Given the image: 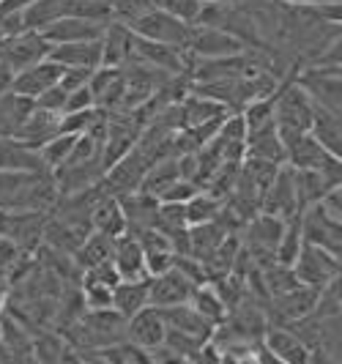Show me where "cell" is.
<instances>
[{
	"mask_svg": "<svg viewBox=\"0 0 342 364\" xmlns=\"http://www.w3.org/2000/svg\"><path fill=\"white\" fill-rule=\"evenodd\" d=\"M90 228L109 238L124 236L127 233V217H124L121 200L112 198V195H102L90 208Z\"/></svg>",
	"mask_w": 342,
	"mask_h": 364,
	"instance_id": "cell-23",
	"label": "cell"
},
{
	"mask_svg": "<svg viewBox=\"0 0 342 364\" xmlns=\"http://www.w3.org/2000/svg\"><path fill=\"white\" fill-rule=\"evenodd\" d=\"M0 41H3V36H0Z\"/></svg>",
	"mask_w": 342,
	"mask_h": 364,
	"instance_id": "cell-53",
	"label": "cell"
},
{
	"mask_svg": "<svg viewBox=\"0 0 342 364\" xmlns=\"http://www.w3.org/2000/svg\"><path fill=\"white\" fill-rule=\"evenodd\" d=\"M309 134L312 140L321 148H326L331 156H342V127H340V115L337 112H328L324 107L312 109V124H309Z\"/></svg>",
	"mask_w": 342,
	"mask_h": 364,
	"instance_id": "cell-26",
	"label": "cell"
},
{
	"mask_svg": "<svg viewBox=\"0 0 342 364\" xmlns=\"http://www.w3.org/2000/svg\"><path fill=\"white\" fill-rule=\"evenodd\" d=\"M107 9H109V19L118 22V25H137L145 14H151L156 6L154 0H107Z\"/></svg>",
	"mask_w": 342,
	"mask_h": 364,
	"instance_id": "cell-36",
	"label": "cell"
},
{
	"mask_svg": "<svg viewBox=\"0 0 342 364\" xmlns=\"http://www.w3.org/2000/svg\"><path fill=\"white\" fill-rule=\"evenodd\" d=\"M290 269L296 274V282L299 285L324 291L328 282H334L340 277V257L326 252L321 247L301 244V250H299V255H296Z\"/></svg>",
	"mask_w": 342,
	"mask_h": 364,
	"instance_id": "cell-4",
	"label": "cell"
},
{
	"mask_svg": "<svg viewBox=\"0 0 342 364\" xmlns=\"http://www.w3.org/2000/svg\"><path fill=\"white\" fill-rule=\"evenodd\" d=\"M290 6H321V3H340V0H285Z\"/></svg>",
	"mask_w": 342,
	"mask_h": 364,
	"instance_id": "cell-49",
	"label": "cell"
},
{
	"mask_svg": "<svg viewBox=\"0 0 342 364\" xmlns=\"http://www.w3.org/2000/svg\"><path fill=\"white\" fill-rule=\"evenodd\" d=\"M222 208H225V200L214 198V195L205 192V189H200L192 200L183 203V211H186L189 228H192V225H203V222H214Z\"/></svg>",
	"mask_w": 342,
	"mask_h": 364,
	"instance_id": "cell-34",
	"label": "cell"
},
{
	"mask_svg": "<svg viewBox=\"0 0 342 364\" xmlns=\"http://www.w3.org/2000/svg\"><path fill=\"white\" fill-rule=\"evenodd\" d=\"M143 252H145V274H148V279L173 272V266H176V250L173 247H156V250H143Z\"/></svg>",
	"mask_w": 342,
	"mask_h": 364,
	"instance_id": "cell-39",
	"label": "cell"
},
{
	"mask_svg": "<svg viewBox=\"0 0 342 364\" xmlns=\"http://www.w3.org/2000/svg\"><path fill=\"white\" fill-rule=\"evenodd\" d=\"M186 304L198 312L200 318H205L214 328L219 326V323H225V321H228V307H225V301L219 299V293L214 291V285H211V282L198 285L195 291L189 293V301H186Z\"/></svg>",
	"mask_w": 342,
	"mask_h": 364,
	"instance_id": "cell-31",
	"label": "cell"
},
{
	"mask_svg": "<svg viewBox=\"0 0 342 364\" xmlns=\"http://www.w3.org/2000/svg\"><path fill=\"white\" fill-rule=\"evenodd\" d=\"M6 304H9V282H0V315L6 310Z\"/></svg>",
	"mask_w": 342,
	"mask_h": 364,
	"instance_id": "cell-50",
	"label": "cell"
},
{
	"mask_svg": "<svg viewBox=\"0 0 342 364\" xmlns=\"http://www.w3.org/2000/svg\"><path fill=\"white\" fill-rule=\"evenodd\" d=\"M58 198L50 173L0 170V214H50Z\"/></svg>",
	"mask_w": 342,
	"mask_h": 364,
	"instance_id": "cell-1",
	"label": "cell"
},
{
	"mask_svg": "<svg viewBox=\"0 0 342 364\" xmlns=\"http://www.w3.org/2000/svg\"><path fill=\"white\" fill-rule=\"evenodd\" d=\"M260 211H263V214H271V217H277V219H282V222H288V219L301 214L299 200H296L293 173H290L288 164H282V167L277 170L274 181H271V186L266 189V195H263V200H260Z\"/></svg>",
	"mask_w": 342,
	"mask_h": 364,
	"instance_id": "cell-11",
	"label": "cell"
},
{
	"mask_svg": "<svg viewBox=\"0 0 342 364\" xmlns=\"http://www.w3.org/2000/svg\"><path fill=\"white\" fill-rule=\"evenodd\" d=\"M203 3H216V6H238L241 0H203Z\"/></svg>",
	"mask_w": 342,
	"mask_h": 364,
	"instance_id": "cell-51",
	"label": "cell"
},
{
	"mask_svg": "<svg viewBox=\"0 0 342 364\" xmlns=\"http://www.w3.org/2000/svg\"><path fill=\"white\" fill-rule=\"evenodd\" d=\"M74 146H77V134H55L50 143H44L38 148V156L47 167V173H55L58 167H63L69 162Z\"/></svg>",
	"mask_w": 342,
	"mask_h": 364,
	"instance_id": "cell-35",
	"label": "cell"
},
{
	"mask_svg": "<svg viewBox=\"0 0 342 364\" xmlns=\"http://www.w3.org/2000/svg\"><path fill=\"white\" fill-rule=\"evenodd\" d=\"M167 337V326L162 321V312L156 307H145L137 315L127 318V343L143 348V350H154V348L164 346Z\"/></svg>",
	"mask_w": 342,
	"mask_h": 364,
	"instance_id": "cell-12",
	"label": "cell"
},
{
	"mask_svg": "<svg viewBox=\"0 0 342 364\" xmlns=\"http://www.w3.org/2000/svg\"><path fill=\"white\" fill-rule=\"evenodd\" d=\"M250 50L244 47L235 36H230L222 28H200L195 25L192 31V41H189V53L192 58H228V55H238Z\"/></svg>",
	"mask_w": 342,
	"mask_h": 364,
	"instance_id": "cell-14",
	"label": "cell"
},
{
	"mask_svg": "<svg viewBox=\"0 0 342 364\" xmlns=\"http://www.w3.org/2000/svg\"><path fill=\"white\" fill-rule=\"evenodd\" d=\"M22 252L14 241H9L6 236H0V282H9V274L17 272L22 263Z\"/></svg>",
	"mask_w": 342,
	"mask_h": 364,
	"instance_id": "cell-40",
	"label": "cell"
},
{
	"mask_svg": "<svg viewBox=\"0 0 342 364\" xmlns=\"http://www.w3.org/2000/svg\"><path fill=\"white\" fill-rule=\"evenodd\" d=\"M47 53H50V44L36 31H25L19 36H9L0 41V63L9 66L14 74L47 60Z\"/></svg>",
	"mask_w": 342,
	"mask_h": 364,
	"instance_id": "cell-7",
	"label": "cell"
},
{
	"mask_svg": "<svg viewBox=\"0 0 342 364\" xmlns=\"http://www.w3.org/2000/svg\"><path fill=\"white\" fill-rule=\"evenodd\" d=\"M198 192H200V186H198V183L183 181V178H181V181L170 183V186L164 189L162 195H159V203H181V205H183V203H189V200H192V198H195Z\"/></svg>",
	"mask_w": 342,
	"mask_h": 364,
	"instance_id": "cell-41",
	"label": "cell"
},
{
	"mask_svg": "<svg viewBox=\"0 0 342 364\" xmlns=\"http://www.w3.org/2000/svg\"><path fill=\"white\" fill-rule=\"evenodd\" d=\"M299 225H301V238H304V244L321 247V250H326V252H331V255L340 257V250H342L340 225L342 222L328 217L318 203L309 205V208H304V211L299 214Z\"/></svg>",
	"mask_w": 342,
	"mask_h": 364,
	"instance_id": "cell-8",
	"label": "cell"
},
{
	"mask_svg": "<svg viewBox=\"0 0 342 364\" xmlns=\"http://www.w3.org/2000/svg\"><path fill=\"white\" fill-rule=\"evenodd\" d=\"M60 17H66V0H36L31 9L22 11L25 31H36V33H44Z\"/></svg>",
	"mask_w": 342,
	"mask_h": 364,
	"instance_id": "cell-33",
	"label": "cell"
},
{
	"mask_svg": "<svg viewBox=\"0 0 342 364\" xmlns=\"http://www.w3.org/2000/svg\"><path fill=\"white\" fill-rule=\"evenodd\" d=\"M296 85L309 96V102L315 107H324L328 112H337L340 115V107H342L340 69H309V66L299 63Z\"/></svg>",
	"mask_w": 342,
	"mask_h": 364,
	"instance_id": "cell-5",
	"label": "cell"
},
{
	"mask_svg": "<svg viewBox=\"0 0 342 364\" xmlns=\"http://www.w3.org/2000/svg\"><path fill=\"white\" fill-rule=\"evenodd\" d=\"M304 238H301V225H299V217H293L285 222V230L279 236V244L274 250V263H282V266H293V260L299 255Z\"/></svg>",
	"mask_w": 342,
	"mask_h": 364,
	"instance_id": "cell-37",
	"label": "cell"
},
{
	"mask_svg": "<svg viewBox=\"0 0 342 364\" xmlns=\"http://www.w3.org/2000/svg\"><path fill=\"white\" fill-rule=\"evenodd\" d=\"M178 107H181V124H183V129L203 127V124L222 121V118L230 115L228 107H222V105H216L211 99L198 96V93H189V91H186V96L178 102Z\"/></svg>",
	"mask_w": 342,
	"mask_h": 364,
	"instance_id": "cell-27",
	"label": "cell"
},
{
	"mask_svg": "<svg viewBox=\"0 0 342 364\" xmlns=\"http://www.w3.org/2000/svg\"><path fill=\"white\" fill-rule=\"evenodd\" d=\"M33 102L17 96V93H6L0 99V137H14L19 132V127L25 124V118L31 115Z\"/></svg>",
	"mask_w": 342,
	"mask_h": 364,
	"instance_id": "cell-32",
	"label": "cell"
},
{
	"mask_svg": "<svg viewBox=\"0 0 342 364\" xmlns=\"http://www.w3.org/2000/svg\"><path fill=\"white\" fill-rule=\"evenodd\" d=\"M0 340H3V321H0Z\"/></svg>",
	"mask_w": 342,
	"mask_h": 364,
	"instance_id": "cell-52",
	"label": "cell"
},
{
	"mask_svg": "<svg viewBox=\"0 0 342 364\" xmlns=\"http://www.w3.org/2000/svg\"><path fill=\"white\" fill-rule=\"evenodd\" d=\"M159 312H162L164 326L170 328V331L189 334V337H195V340H203V343H208V340H211V331H214V326H211L205 318H200L198 312L192 310L189 304L164 307V310H159Z\"/></svg>",
	"mask_w": 342,
	"mask_h": 364,
	"instance_id": "cell-24",
	"label": "cell"
},
{
	"mask_svg": "<svg viewBox=\"0 0 342 364\" xmlns=\"http://www.w3.org/2000/svg\"><path fill=\"white\" fill-rule=\"evenodd\" d=\"M115 241L118 238H109L105 233H96L90 230L88 238L80 244V250L74 252V263L88 272V269H96V266H105V263H112V255H115Z\"/></svg>",
	"mask_w": 342,
	"mask_h": 364,
	"instance_id": "cell-29",
	"label": "cell"
},
{
	"mask_svg": "<svg viewBox=\"0 0 342 364\" xmlns=\"http://www.w3.org/2000/svg\"><path fill=\"white\" fill-rule=\"evenodd\" d=\"M112 266L121 279H148L145 274V252L140 238L134 233H124L115 241V255H112Z\"/></svg>",
	"mask_w": 342,
	"mask_h": 364,
	"instance_id": "cell-20",
	"label": "cell"
},
{
	"mask_svg": "<svg viewBox=\"0 0 342 364\" xmlns=\"http://www.w3.org/2000/svg\"><path fill=\"white\" fill-rule=\"evenodd\" d=\"M154 6H156L159 11H164V14L186 22V25H198L203 0H154Z\"/></svg>",
	"mask_w": 342,
	"mask_h": 364,
	"instance_id": "cell-38",
	"label": "cell"
},
{
	"mask_svg": "<svg viewBox=\"0 0 342 364\" xmlns=\"http://www.w3.org/2000/svg\"><path fill=\"white\" fill-rule=\"evenodd\" d=\"M47 217L50 214H0V236L14 241L22 255H31L44 244Z\"/></svg>",
	"mask_w": 342,
	"mask_h": 364,
	"instance_id": "cell-10",
	"label": "cell"
},
{
	"mask_svg": "<svg viewBox=\"0 0 342 364\" xmlns=\"http://www.w3.org/2000/svg\"><path fill=\"white\" fill-rule=\"evenodd\" d=\"M90 74L93 72H85V69H63V77H60V88L66 93L77 91V88H82V85H88Z\"/></svg>",
	"mask_w": 342,
	"mask_h": 364,
	"instance_id": "cell-44",
	"label": "cell"
},
{
	"mask_svg": "<svg viewBox=\"0 0 342 364\" xmlns=\"http://www.w3.org/2000/svg\"><path fill=\"white\" fill-rule=\"evenodd\" d=\"M257 364H285V362H279L274 353H269L266 348L260 346V348H257Z\"/></svg>",
	"mask_w": 342,
	"mask_h": 364,
	"instance_id": "cell-48",
	"label": "cell"
},
{
	"mask_svg": "<svg viewBox=\"0 0 342 364\" xmlns=\"http://www.w3.org/2000/svg\"><path fill=\"white\" fill-rule=\"evenodd\" d=\"M321 208H324L326 214L331 219H337V222H342V186H334V189H328L324 195V200L318 203Z\"/></svg>",
	"mask_w": 342,
	"mask_h": 364,
	"instance_id": "cell-45",
	"label": "cell"
},
{
	"mask_svg": "<svg viewBox=\"0 0 342 364\" xmlns=\"http://www.w3.org/2000/svg\"><path fill=\"white\" fill-rule=\"evenodd\" d=\"M148 304V279H121L112 291V310L121 318H132Z\"/></svg>",
	"mask_w": 342,
	"mask_h": 364,
	"instance_id": "cell-28",
	"label": "cell"
},
{
	"mask_svg": "<svg viewBox=\"0 0 342 364\" xmlns=\"http://www.w3.org/2000/svg\"><path fill=\"white\" fill-rule=\"evenodd\" d=\"M47 58L63 69H85L96 72L102 66V41H74V44H55Z\"/></svg>",
	"mask_w": 342,
	"mask_h": 364,
	"instance_id": "cell-18",
	"label": "cell"
},
{
	"mask_svg": "<svg viewBox=\"0 0 342 364\" xmlns=\"http://www.w3.org/2000/svg\"><path fill=\"white\" fill-rule=\"evenodd\" d=\"M318 299H321V291L318 288H306V285H296L288 293L271 296L269 310H274V318H277L274 326H293V323L309 318L318 307Z\"/></svg>",
	"mask_w": 342,
	"mask_h": 364,
	"instance_id": "cell-9",
	"label": "cell"
},
{
	"mask_svg": "<svg viewBox=\"0 0 342 364\" xmlns=\"http://www.w3.org/2000/svg\"><path fill=\"white\" fill-rule=\"evenodd\" d=\"M11 82H14V72L0 63V99H3L6 93H11Z\"/></svg>",
	"mask_w": 342,
	"mask_h": 364,
	"instance_id": "cell-47",
	"label": "cell"
},
{
	"mask_svg": "<svg viewBox=\"0 0 342 364\" xmlns=\"http://www.w3.org/2000/svg\"><path fill=\"white\" fill-rule=\"evenodd\" d=\"M228 236H230V230H225L216 219L214 222H203V225H192L189 228V257L203 263Z\"/></svg>",
	"mask_w": 342,
	"mask_h": 364,
	"instance_id": "cell-30",
	"label": "cell"
},
{
	"mask_svg": "<svg viewBox=\"0 0 342 364\" xmlns=\"http://www.w3.org/2000/svg\"><path fill=\"white\" fill-rule=\"evenodd\" d=\"M0 170L17 173H47L38 151L19 143L17 137H0Z\"/></svg>",
	"mask_w": 342,
	"mask_h": 364,
	"instance_id": "cell-25",
	"label": "cell"
},
{
	"mask_svg": "<svg viewBox=\"0 0 342 364\" xmlns=\"http://www.w3.org/2000/svg\"><path fill=\"white\" fill-rule=\"evenodd\" d=\"M60 77H63V66H58V63H53V60L47 58V60H41V63H36V66H31V69H25V72L14 74L11 93L36 102L41 93H47L50 88H55V85L60 82Z\"/></svg>",
	"mask_w": 342,
	"mask_h": 364,
	"instance_id": "cell-13",
	"label": "cell"
},
{
	"mask_svg": "<svg viewBox=\"0 0 342 364\" xmlns=\"http://www.w3.org/2000/svg\"><path fill=\"white\" fill-rule=\"evenodd\" d=\"M132 55H134V33L127 25L109 22L105 36H102V66L121 69L132 60Z\"/></svg>",
	"mask_w": 342,
	"mask_h": 364,
	"instance_id": "cell-22",
	"label": "cell"
},
{
	"mask_svg": "<svg viewBox=\"0 0 342 364\" xmlns=\"http://www.w3.org/2000/svg\"><path fill=\"white\" fill-rule=\"evenodd\" d=\"M63 340L80 353H99L127 340V318H121L115 310H85L72 326L63 328Z\"/></svg>",
	"mask_w": 342,
	"mask_h": 364,
	"instance_id": "cell-2",
	"label": "cell"
},
{
	"mask_svg": "<svg viewBox=\"0 0 342 364\" xmlns=\"http://www.w3.org/2000/svg\"><path fill=\"white\" fill-rule=\"evenodd\" d=\"M90 107H93V93H90L88 85H82V88H77V91H72L66 96L63 112H82V109H90ZM63 112H60V115H63Z\"/></svg>",
	"mask_w": 342,
	"mask_h": 364,
	"instance_id": "cell-43",
	"label": "cell"
},
{
	"mask_svg": "<svg viewBox=\"0 0 342 364\" xmlns=\"http://www.w3.org/2000/svg\"><path fill=\"white\" fill-rule=\"evenodd\" d=\"M36 0H0V14H22Z\"/></svg>",
	"mask_w": 342,
	"mask_h": 364,
	"instance_id": "cell-46",
	"label": "cell"
},
{
	"mask_svg": "<svg viewBox=\"0 0 342 364\" xmlns=\"http://www.w3.org/2000/svg\"><path fill=\"white\" fill-rule=\"evenodd\" d=\"M312 109L315 105L309 102V96L296 85V74L279 82L274 93V127L279 134H306L312 124Z\"/></svg>",
	"mask_w": 342,
	"mask_h": 364,
	"instance_id": "cell-3",
	"label": "cell"
},
{
	"mask_svg": "<svg viewBox=\"0 0 342 364\" xmlns=\"http://www.w3.org/2000/svg\"><path fill=\"white\" fill-rule=\"evenodd\" d=\"M198 285H192L183 274L173 272L162 274V277H151L148 279V304L164 310V307H176V304H186L189 293L195 291Z\"/></svg>",
	"mask_w": 342,
	"mask_h": 364,
	"instance_id": "cell-15",
	"label": "cell"
},
{
	"mask_svg": "<svg viewBox=\"0 0 342 364\" xmlns=\"http://www.w3.org/2000/svg\"><path fill=\"white\" fill-rule=\"evenodd\" d=\"M137 38H148V41H159V44H170V47H181V50H189V41H192V31L195 25H186L181 19L164 14L159 9H154L151 14H145L137 25L129 28Z\"/></svg>",
	"mask_w": 342,
	"mask_h": 364,
	"instance_id": "cell-6",
	"label": "cell"
},
{
	"mask_svg": "<svg viewBox=\"0 0 342 364\" xmlns=\"http://www.w3.org/2000/svg\"><path fill=\"white\" fill-rule=\"evenodd\" d=\"M66 96H69V93L63 91L60 85H55V88H50L47 93H41L33 105H36V107H41V109H47V112L60 115V112H63V107H66Z\"/></svg>",
	"mask_w": 342,
	"mask_h": 364,
	"instance_id": "cell-42",
	"label": "cell"
},
{
	"mask_svg": "<svg viewBox=\"0 0 342 364\" xmlns=\"http://www.w3.org/2000/svg\"><path fill=\"white\" fill-rule=\"evenodd\" d=\"M58 121H60V115L47 112V109H41V107H36V105H33L31 115L25 118V124L19 127V132L14 134V137H17L19 143H25L28 148L38 151L44 143H50L55 134H60Z\"/></svg>",
	"mask_w": 342,
	"mask_h": 364,
	"instance_id": "cell-21",
	"label": "cell"
},
{
	"mask_svg": "<svg viewBox=\"0 0 342 364\" xmlns=\"http://www.w3.org/2000/svg\"><path fill=\"white\" fill-rule=\"evenodd\" d=\"M260 346L266 348L269 353H274L279 362L309 364V350H312V348L306 346L304 340L288 326H269L266 334H263V343H260Z\"/></svg>",
	"mask_w": 342,
	"mask_h": 364,
	"instance_id": "cell-17",
	"label": "cell"
},
{
	"mask_svg": "<svg viewBox=\"0 0 342 364\" xmlns=\"http://www.w3.org/2000/svg\"><path fill=\"white\" fill-rule=\"evenodd\" d=\"M107 25H105V22H93V19H82V17H60L58 22H53L41 36L47 38L50 47H55V44H74V41H102Z\"/></svg>",
	"mask_w": 342,
	"mask_h": 364,
	"instance_id": "cell-16",
	"label": "cell"
},
{
	"mask_svg": "<svg viewBox=\"0 0 342 364\" xmlns=\"http://www.w3.org/2000/svg\"><path fill=\"white\" fill-rule=\"evenodd\" d=\"M244 159H260V162L285 164V148H282V140H279L274 124L247 132V140H244Z\"/></svg>",
	"mask_w": 342,
	"mask_h": 364,
	"instance_id": "cell-19",
	"label": "cell"
}]
</instances>
